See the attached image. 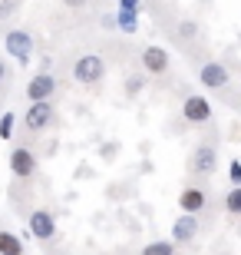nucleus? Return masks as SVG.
Returning <instances> with one entry per match:
<instances>
[{"instance_id": "obj_19", "label": "nucleus", "mask_w": 241, "mask_h": 255, "mask_svg": "<svg viewBox=\"0 0 241 255\" xmlns=\"http://www.w3.org/2000/svg\"><path fill=\"white\" fill-rule=\"evenodd\" d=\"M142 86H146V76H129V86H126V90L136 93V90H142Z\"/></svg>"}, {"instance_id": "obj_6", "label": "nucleus", "mask_w": 241, "mask_h": 255, "mask_svg": "<svg viewBox=\"0 0 241 255\" xmlns=\"http://www.w3.org/2000/svg\"><path fill=\"white\" fill-rule=\"evenodd\" d=\"M10 172L17 176V179H30L33 172H37V156L30 149H23V146H17V149L10 152Z\"/></svg>"}, {"instance_id": "obj_18", "label": "nucleus", "mask_w": 241, "mask_h": 255, "mask_svg": "<svg viewBox=\"0 0 241 255\" xmlns=\"http://www.w3.org/2000/svg\"><path fill=\"white\" fill-rule=\"evenodd\" d=\"M228 179H232V186H241V159H232V166H228Z\"/></svg>"}, {"instance_id": "obj_3", "label": "nucleus", "mask_w": 241, "mask_h": 255, "mask_svg": "<svg viewBox=\"0 0 241 255\" xmlns=\"http://www.w3.org/2000/svg\"><path fill=\"white\" fill-rule=\"evenodd\" d=\"M50 120H53V103L50 100H30V110L23 113V123H27L30 132L47 129Z\"/></svg>"}, {"instance_id": "obj_12", "label": "nucleus", "mask_w": 241, "mask_h": 255, "mask_svg": "<svg viewBox=\"0 0 241 255\" xmlns=\"http://www.w3.org/2000/svg\"><path fill=\"white\" fill-rule=\"evenodd\" d=\"M178 209H182V212H202V209H205V192L198 189V186L182 189V196H178Z\"/></svg>"}, {"instance_id": "obj_10", "label": "nucleus", "mask_w": 241, "mask_h": 255, "mask_svg": "<svg viewBox=\"0 0 241 255\" xmlns=\"http://www.w3.org/2000/svg\"><path fill=\"white\" fill-rule=\"evenodd\" d=\"M53 93H56V80L50 73H37L27 83V96H30V100H50Z\"/></svg>"}, {"instance_id": "obj_17", "label": "nucleus", "mask_w": 241, "mask_h": 255, "mask_svg": "<svg viewBox=\"0 0 241 255\" xmlns=\"http://www.w3.org/2000/svg\"><path fill=\"white\" fill-rule=\"evenodd\" d=\"M13 126H17V116L7 110V113L0 116V139H10L13 136Z\"/></svg>"}, {"instance_id": "obj_22", "label": "nucleus", "mask_w": 241, "mask_h": 255, "mask_svg": "<svg viewBox=\"0 0 241 255\" xmlns=\"http://www.w3.org/2000/svg\"><path fill=\"white\" fill-rule=\"evenodd\" d=\"M3 76H7V70H3V63H0V83H3Z\"/></svg>"}, {"instance_id": "obj_1", "label": "nucleus", "mask_w": 241, "mask_h": 255, "mask_svg": "<svg viewBox=\"0 0 241 255\" xmlns=\"http://www.w3.org/2000/svg\"><path fill=\"white\" fill-rule=\"evenodd\" d=\"M106 76V63L96 53H83V57L73 63V80L76 83H99Z\"/></svg>"}, {"instance_id": "obj_2", "label": "nucleus", "mask_w": 241, "mask_h": 255, "mask_svg": "<svg viewBox=\"0 0 241 255\" xmlns=\"http://www.w3.org/2000/svg\"><path fill=\"white\" fill-rule=\"evenodd\" d=\"M3 47H7V53L17 60V63H27V60L33 57V37H30L23 27L7 30V37H3Z\"/></svg>"}, {"instance_id": "obj_14", "label": "nucleus", "mask_w": 241, "mask_h": 255, "mask_svg": "<svg viewBox=\"0 0 241 255\" xmlns=\"http://www.w3.org/2000/svg\"><path fill=\"white\" fill-rule=\"evenodd\" d=\"M0 252H3V255H20V252H23V242H20V236L7 232V229H0Z\"/></svg>"}, {"instance_id": "obj_13", "label": "nucleus", "mask_w": 241, "mask_h": 255, "mask_svg": "<svg viewBox=\"0 0 241 255\" xmlns=\"http://www.w3.org/2000/svg\"><path fill=\"white\" fill-rule=\"evenodd\" d=\"M112 23H116L122 33H136V30H139V13H132V10H119V13L112 17Z\"/></svg>"}, {"instance_id": "obj_11", "label": "nucleus", "mask_w": 241, "mask_h": 255, "mask_svg": "<svg viewBox=\"0 0 241 255\" xmlns=\"http://www.w3.org/2000/svg\"><path fill=\"white\" fill-rule=\"evenodd\" d=\"M142 63L149 73H165L168 70V53L162 47H146L142 50Z\"/></svg>"}, {"instance_id": "obj_9", "label": "nucleus", "mask_w": 241, "mask_h": 255, "mask_svg": "<svg viewBox=\"0 0 241 255\" xmlns=\"http://www.w3.org/2000/svg\"><path fill=\"white\" fill-rule=\"evenodd\" d=\"M195 236H198V219H195V212H182L175 219V226H172V242L175 246H188Z\"/></svg>"}, {"instance_id": "obj_15", "label": "nucleus", "mask_w": 241, "mask_h": 255, "mask_svg": "<svg viewBox=\"0 0 241 255\" xmlns=\"http://www.w3.org/2000/svg\"><path fill=\"white\" fill-rule=\"evenodd\" d=\"M225 209L232 212V216H241V186H232L228 196H225Z\"/></svg>"}, {"instance_id": "obj_5", "label": "nucleus", "mask_w": 241, "mask_h": 255, "mask_svg": "<svg viewBox=\"0 0 241 255\" xmlns=\"http://www.w3.org/2000/svg\"><path fill=\"white\" fill-rule=\"evenodd\" d=\"M198 83L208 86V90H225V86L232 83V73H228L225 63H205L198 70Z\"/></svg>"}, {"instance_id": "obj_7", "label": "nucleus", "mask_w": 241, "mask_h": 255, "mask_svg": "<svg viewBox=\"0 0 241 255\" xmlns=\"http://www.w3.org/2000/svg\"><path fill=\"white\" fill-rule=\"evenodd\" d=\"M30 232H33V239H40V242H50V239L56 236V219H53V212H47V209L30 212Z\"/></svg>"}, {"instance_id": "obj_20", "label": "nucleus", "mask_w": 241, "mask_h": 255, "mask_svg": "<svg viewBox=\"0 0 241 255\" xmlns=\"http://www.w3.org/2000/svg\"><path fill=\"white\" fill-rule=\"evenodd\" d=\"M119 10H132V13H139V0H119Z\"/></svg>"}, {"instance_id": "obj_4", "label": "nucleus", "mask_w": 241, "mask_h": 255, "mask_svg": "<svg viewBox=\"0 0 241 255\" xmlns=\"http://www.w3.org/2000/svg\"><path fill=\"white\" fill-rule=\"evenodd\" d=\"M188 169H192L195 176H212V172L218 169V149H215V146H198V149L192 152V159H188Z\"/></svg>"}, {"instance_id": "obj_21", "label": "nucleus", "mask_w": 241, "mask_h": 255, "mask_svg": "<svg viewBox=\"0 0 241 255\" xmlns=\"http://www.w3.org/2000/svg\"><path fill=\"white\" fill-rule=\"evenodd\" d=\"M63 3H66V7H70V10H76V7H86L89 0H63Z\"/></svg>"}, {"instance_id": "obj_8", "label": "nucleus", "mask_w": 241, "mask_h": 255, "mask_svg": "<svg viewBox=\"0 0 241 255\" xmlns=\"http://www.w3.org/2000/svg\"><path fill=\"white\" fill-rule=\"evenodd\" d=\"M182 116H185L188 123L202 126V123H208V120H212V103H208L205 96H188L185 103H182Z\"/></svg>"}, {"instance_id": "obj_16", "label": "nucleus", "mask_w": 241, "mask_h": 255, "mask_svg": "<svg viewBox=\"0 0 241 255\" xmlns=\"http://www.w3.org/2000/svg\"><path fill=\"white\" fill-rule=\"evenodd\" d=\"M142 252L146 255H172L175 252V242H149Z\"/></svg>"}]
</instances>
